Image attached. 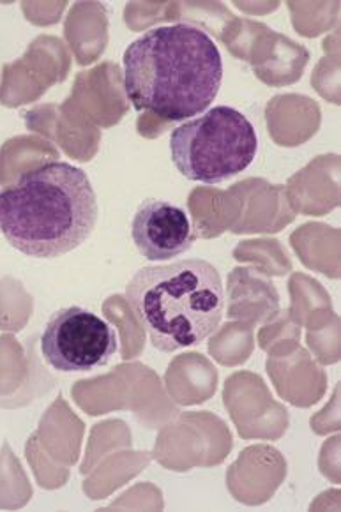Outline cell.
I'll return each instance as SVG.
<instances>
[{
	"instance_id": "3957f363",
	"label": "cell",
	"mask_w": 341,
	"mask_h": 512,
	"mask_svg": "<svg viewBox=\"0 0 341 512\" xmlns=\"http://www.w3.org/2000/svg\"><path fill=\"white\" fill-rule=\"evenodd\" d=\"M126 297L152 347L165 354L205 341L225 311L220 272L198 258L140 269L129 279Z\"/></svg>"
},
{
	"instance_id": "7a4b0ae2",
	"label": "cell",
	"mask_w": 341,
	"mask_h": 512,
	"mask_svg": "<svg viewBox=\"0 0 341 512\" xmlns=\"http://www.w3.org/2000/svg\"><path fill=\"white\" fill-rule=\"evenodd\" d=\"M98 214L89 175L64 161L38 166L0 189V232L32 258H57L82 246Z\"/></svg>"
},
{
	"instance_id": "6da1fadb",
	"label": "cell",
	"mask_w": 341,
	"mask_h": 512,
	"mask_svg": "<svg viewBox=\"0 0 341 512\" xmlns=\"http://www.w3.org/2000/svg\"><path fill=\"white\" fill-rule=\"evenodd\" d=\"M223 82L213 38L190 23L152 27L124 52V92L138 112L184 121L205 112Z\"/></svg>"
},
{
	"instance_id": "277c9868",
	"label": "cell",
	"mask_w": 341,
	"mask_h": 512,
	"mask_svg": "<svg viewBox=\"0 0 341 512\" xmlns=\"http://www.w3.org/2000/svg\"><path fill=\"white\" fill-rule=\"evenodd\" d=\"M257 131L232 106H214L197 119L182 122L170 135L175 168L188 181L220 184L255 161Z\"/></svg>"
},
{
	"instance_id": "5b68a950",
	"label": "cell",
	"mask_w": 341,
	"mask_h": 512,
	"mask_svg": "<svg viewBox=\"0 0 341 512\" xmlns=\"http://www.w3.org/2000/svg\"><path fill=\"white\" fill-rule=\"evenodd\" d=\"M119 348L114 327L80 306L59 309L41 336L45 361L62 373L107 366Z\"/></svg>"
},
{
	"instance_id": "8992f818",
	"label": "cell",
	"mask_w": 341,
	"mask_h": 512,
	"mask_svg": "<svg viewBox=\"0 0 341 512\" xmlns=\"http://www.w3.org/2000/svg\"><path fill=\"white\" fill-rule=\"evenodd\" d=\"M131 237L140 255L151 262H165L190 251L195 235L188 214L167 200L149 198L131 221Z\"/></svg>"
}]
</instances>
